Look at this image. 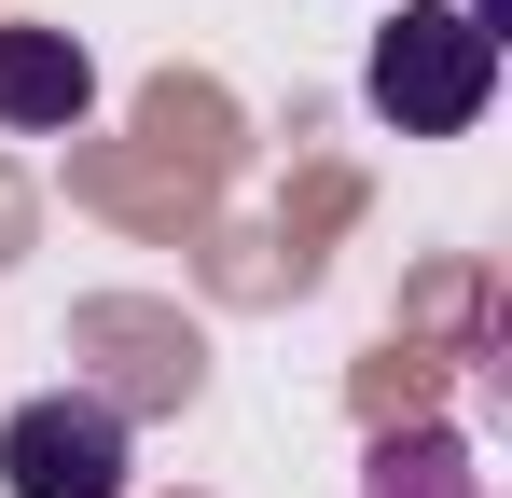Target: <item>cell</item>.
I'll list each match as a JSON object with an SVG mask.
<instances>
[{
	"instance_id": "6da1fadb",
	"label": "cell",
	"mask_w": 512,
	"mask_h": 498,
	"mask_svg": "<svg viewBox=\"0 0 512 498\" xmlns=\"http://www.w3.org/2000/svg\"><path fill=\"white\" fill-rule=\"evenodd\" d=\"M485 97H499V28H485V0H416V14L374 42V111H388L402 139H471Z\"/></svg>"
},
{
	"instance_id": "7a4b0ae2",
	"label": "cell",
	"mask_w": 512,
	"mask_h": 498,
	"mask_svg": "<svg viewBox=\"0 0 512 498\" xmlns=\"http://www.w3.org/2000/svg\"><path fill=\"white\" fill-rule=\"evenodd\" d=\"M125 471H139V429L97 388H42V402L0 415V485L14 498H125Z\"/></svg>"
},
{
	"instance_id": "277c9868",
	"label": "cell",
	"mask_w": 512,
	"mask_h": 498,
	"mask_svg": "<svg viewBox=\"0 0 512 498\" xmlns=\"http://www.w3.org/2000/svg\"><path fill=\"white\" fill-rule=\"evenodd\" d=\"M360 498H485V471H471L457 429H388V443L360 457Z\"/></svg>"
},
{
	"instance_id": "3957f363",
	"label": "cell",
	"mask_w": 512,
	"mask_h": 498,
	"mask_svg": "<svg viewBox=\"0 0 512 498\" xmlns=\"http://www.w3.org/2000/svg\"><path fill=\"white\" fill-rule=\"evenodd\" d=\"M97 56L70 28H0V125H84Z\"/></svg>"
}]
</instances>
